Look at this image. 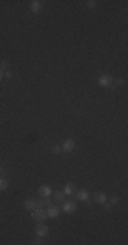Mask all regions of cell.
Masks as SVG:
<instances>
[{"instance_id":"obj_1","label":"cell","mask_w":128,"mask_h":245,"mask_svg":"<svg viewBox=\"0 0 128 245\" xmlns=\"http://www.w3.org/2000/svg\"><path fill=\"white\" fill-rule=\"evenodd\" d=\"M32 217L34 221H38V222H42V221L47 219V213L44 211L42 207H36L32 213Z\"/></svg>"},{"instance_id":"obj_2","label":"cell","mask_w":128,"mask_h":245,"mask_svg":"<svg viewBox=\"0 0 128 245\" xmlns=\"http://www.w3.org/2000/svg\"><path fill=\"white\" fill-rule=\"evenodd\" d=\"M63 210H64V213H67V214H72L77 210V203H75V202H66V203L63 204Z\"/></svg>"},{"instance_id":"obj_3","label":"cell","mask_w":128,"mask_h":245,"mask_svg":"<svg viewBox=\"0 0 128 245\" xmlns=\"http://www.w3.org/2000/svg\"><path fill=\"white\" fill-rule=\"evenodd\" d=\"M59 214H60V208L57 207V206H49V207H48V213H47L48 217L56 218V217H59Z\"/></svg>"},{"instance_id":"obj_4","label":"cell","mask_w":128,"mask_h":245,"mask_svg":"<svg viewBox=\"0 0 128 245\" xmlns=\"http://www.w3.org/2000/svg\"><path fill=\"white\" fill-rule=\"evenodd\" d=\"M36 233H37L38 236H41V237H44V236L48 234V226L44 225V223H38V225L36 226Z\"/></svg>"},{"instance_id":"obj_5","label":"cell","mask_w":128,"mask_h":245,"mask_svg":"<svg viewBox=\"0 0 128 245\" xmlns=\"http://www.w3.org/2000/svg\"><path fill=\"white\" fill-rule=\"evenodd\" d=\"M75 147V142L72 140V139H67V140H64L63 143V150L66 151V153H70V151H72Z\"/></svg>"},{"instance_id":"obj_6","label":"cell","mask_w":128,"mask_h":245,"mask_svg":"<svg viewBox=\"0 0 128 245\" xmlns=\"http://www.w3.org/2000/svg\"><path fill=\"white\" fill-rule=\"evenodd\" d=\"M106 199H108V196H106L105 192H97L94 195V202L96 203H104V202H106Z\"/></svg>"},{"instance_id":"obj_7","label":"cell","mask_w":128,"mask_h":245,"mask_svg":"<svg viewBox=\"0 0 128 245\" xmlns=\"http://www.w3.org/2000/svg\"><path fill=\"white\" fill-rule=\"evenodd\" d=\"M77 199H79V200H82V202H87V200H89V192H87V191H85V189L78 191Z\"/></svg>"},{"instance_id":"obj_8","label":"cell","mask_w":128,"mask_h":245,"mask_svg":"<svg viewBox=\"0 0 128 245\" xmlns=\"http://www.w3.org/2000/svg\"><path fill=\"white\" fill-rule=\"evenodd\" d=\"M38 193L42 196V198H48L51 195V188L48 185H41L38 189Z\"/></svg>"},{"instance_id":"obj_9","label":"cell","mask_w":128,"mask_h":245,"mask_svg":"<svg viewBox=\"0 0 128 245\" xmlns=\"http://www.w3.org/2000/svg\"><path fill=\"white\" fill-rule=\"evenodd\" d=\"M112 82V78L109 76V75H102V76H100L98 79V83L101 84V86H109Z\"/></svg>"},{"instance_id":"obj_10","label":"cell","mask_w":128,"mask_h":245,"mask_svg":"<svg viewBox=\"0 0 128 245\" xmlns=\"http://www.w3.org/2000/svg\"><path fill=\"white\" fill-rule=\"evenodd\" d=\"M36 207H37V203H36V202L33 200V199H27V200L25 202V208H26V210L33 211Z\"/></svg>"},{"instance_id":"obj_11","label":"cell","mask_w":128,"mask_h":245,"mask_svg":"<svg viewBox=\"0 0 128 245\" xmlns=\"http://www.w3.org/2000/svg\"><path fill=\"white\" fill-rule=\"evenodd\" d=\"M64 199H66V193L62 192V191H56L55 192V200L59 202V203H63Z\"/></svg>"},{"instance_id":"obj_12","label":"cell","mask_w":128,"mask_h":245,"mask_svg":"<svg viewBox=\"0 0 128 245\" xmlns=\"http://www.w3.org/2000/svg\"><path fill=\"white\" fill-rule=\"evenodd\" d=\"M30 10L33 13H38L41 10V2H32L30 3Z\"/></svg>"},{"instance_id":"obj_13","label":"cell","mask_w":128,"mask_h":245,"mask_svg":"<svg viewBox=\"0 0 128 245\" xmlns=\"http://www.w3.org/2000/svg\"><path fill=\"white\" fill-rule=\"evenodd\" d=\"M44 206H47V207L52 206V203H51L49 199H41L40 202H37V207H44Z\"/></svg>"},{"instance_id":"obj_14","label":"cell","mask_w":128,"mask_h":245,"mask_svg":"<svg viewBox=\"0 0 128 245\" xmlns=\"http://www.w3.org/2000/svg\"><path fill=\"white\" fill-rule=\"evenodd\" d=\"M74 184H67L66 187H64V193L66 195H70V193H72V191H74Z\"/></svg>"},{"instance_id":"obj_15","label":"cell","mask_w":128,"mask_h":245,"mask_svg":"<svg viewBox=\"0 0 128 245\" xmlns=\"http://www.w3.org/2000/svg\"><path fill=\"white\" fill-rule=\"evenodd\" d=\"M8 183L4 180V178H0V191H4L6 188H7Z\"/></svg>"},{"instance_id":"obj_16","label":"cell","mask_w":128,"mask_h":245,"mask_svg":"<svg viewBox=\"0 0 128 245\" xmlns=\"http://www.w3.org/2000/svg\"><path fill=\"white\" fill-rule=\"evenodd\" d=\"M10 67V63L7 61V60H3L2 63H0V69H7Z\"/></svg>"},{"instance_id":"obj_17","label":"cell","mask_w":128,"mask_h":245,"mask_svg":"<svg viewBox=\"0 0 128 245\" xmlns=\"http://www.w3.org/2000/svg\"><path fill=\"white\" fill-rule=\"evenodd\" d=\"M33 244L36 245H40V244H44V238L41 237V236H38V238H36L34 241H33Z\"/></svg>"},{"instance_id":"obj_18","label":"cell","mask_w":128,"mask_h":245,"mask_svg":"<svg viewBox=\"0 0 128 245\" xmlns=\"http://www.w3.org/2000/svg\"><path fill=\"white\" fill-rule=\"evenodd\" d=\"M119 202H120V198H119V196H112V198H111V203L112 204H117L119 203Z\"/></svg>"},{"instance_id":"obj_19","label":"cell","mask_w":128,"mask_h":245,"mask_svg":"<svg viewBox=\"0 0 128 245\" xmlns=\"http://www.w3.org/2000/svg\"><path fill=\"white\" fill-rule=\"evenodd\" d=\"M104 210L105 211H111L112 210V204H109V203H106V202H104Z\"/></svg>"},{"instance_id":"obj_20","label":"cell","mask_w":128,"mask_h":245,"mask_svg":"<svg viewBox=\"0 0 128 245\" xmlns=\"http://www.w3.org/2000/svg\"><path fill=\"white\" fill-rule=\"evenodd\" d=\"M97 6V2H94V0H90V2H87V7L89 8H94Z\"/></svg>"},{"instance_id":"obj_21","label":"cell","mask_w":128,"mask_h":245,"mask_svg":"<svg viewBox=\"0 0 128 245\" xmlns=\"http://www.w3.org/2000/svg\"><path fill=\"white\" fill-rule=\"evenodd\" d=\"M116 84H117V86H123V84H124V79H123V78H116Z\"/></svg>"},{"instance_id":"obj_22","label":"cell","mask_w":128,"mask_h":245,"mask_svg":"<svg viewBox=\"0 0 128 245\" xmlns=\"http://www.w3.org/2000/svg\"><path fill=\"white\" fill-rule=\"evenodd\" d=\"M60 151H62V149H60V147H53V153H55V154H60Z\"/></svg>"},{"instance_id":"obj_23","label":"cell","mask_w":128,"mask_h":245,"mask_svg":"<svg viewBox=\"0 0 128 245\" xmlns=\"http://www.w3.org/2000/svg\"><path fill=\"white\" fill-rule=\"evenodd\" d=\"M4 76H6V78H13V72H11V71H7V72L4 74Z\"/></svg>"},{"instance_id":"obj_24","label":"cell","mask_w":128,"mask_h":245,"mask_svg":"<svg viewBox=\"0 0 128 245\" xmlns=\"http://www.w3.org/2000/svg\"><path fill=\"white\" fill-rule=\"evenodd\" d=\"M3 76H4V75H3V72H2V69H0V80H2V79H3Z\"/></svg>"}]
</instances>
